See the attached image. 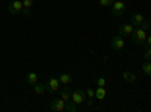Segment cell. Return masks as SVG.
<instances>
[{"mask_svg":"<svg viewBox=\"0 0 151 112\" xmlns=\"http://www.w3.org/2000/svg\"><path fill=\"white\" fill-rule=\"evenodd\" d=\"M147 30H144L142 27H136V30H133V33L130 35L132 36V40H133V43L136 44V46H141V44H144V41H145V36H147Z\"/></svg>","mask_w":151,"mask_h":112,"instance_id":"6da1fadb","label":"cell"},{"mask_svg":"<svg viewBox=\"0 0 151 112\" xmlns=\"http://www.w3.org/2000/svg\"><path fill=\"white\" fill-rule=\"evenodd\" d=\"M110 47H112L115 52L124 50V47H125V40H124V36H122V35H115V36L112 38V41H110Z\"/></svg>","mask_w":151,"mask_h":112,"instance_id":"7a4b0ae2","label":"cell"},{"mask_svg":"<svg viewBox=\"0 0 151 112\" xmlns=\"http://www.w3.org/2000/svg\"><path fill=\"white\" fill-rule=\"evenodd\" d=\"M21 9H23L21 0H12V2H9V5H8V12L14 17L21 14Z\"/></svg>","mask_w":151,"mask_h":112,"instance_id":"3957f363","label":"cell"},{"mask_svg":"<svg viewBox=\"0 0 151 112\" xmlns=\"http://www.w3.org/2000/svg\"><path fill=\"white\" fill-rule=\"evenodd\" d=\"M44 88H45L47 92L53 94V92L59 91V88H60V82H59V79H56V77H50V79L45 82Z\"/></svg>","mask_w":151,"mask_h":112,"instance_id":"277c9868","label":"cell"},{"mask_svg":"<svg viewBox=\"0 0 151 112\" xmlns=\"http://www.w3.org/2000/svg\"><path fill=\"white\" fill-rule=\"evenodd\" d=\"M125 12V5L122 0H115L112 3V15L113 17H122V14Z\"/></svg>","mask_w":151,"mask_h":112,"instance_id":"5b68a950","label":"cell"},{"mask_svg":"<svg viewBox=\"0 0 151 112\" xmlns=\"http://www.w3.org/2000/svg\"><path fill=\"white\" fill-rule=\"evenodd\" d=\"M85 100H86L85 90H73V94H71V102H74L76 105H82Z\"/></svg>","mask_w":151,"mask_h":112,"instance_id":"8992f818","label":"cell"},{"mask_svg":"<svg viewBox=\"0 0 151 112\" xmlns=\"http://www.w3.org/2000/svg\"><path fill=\"white\" fill-rule=\"evenodd\" d=\"M50 111H53V112H64L65 111V102L62 100V98L52 100V102H50Z\"/></svg>","mask_w":151,"mask_h":112,"instance_id":"52a82bcc","label":"cell"},{"mask_svg":"<svg viewBox=\"0 0 151 112\" xmlns=\"http://www.w3.org/2000/svg\"><path fill=\"white\" fill-rule=\"evenodd\" d=\"M133 30H134V27L132 26L130 23H122V24H119V27H118V33L122 35V36H130L133 33Z\"/></svg>","mask_w":151,"mask_h":112,"instance_id":"ba28073f","label":"cell"},{"mask_svg":"<svg viewBox=\"0 0 151 112\" xmlns=\"http://www.w3.org/2000/svg\"><path fill=\"white\" fill-rule=\"evenodd\" d=\"M71 94H73V90L70 88V85H65L64 88H59V95L65 103L71 100Z\"/></svg>","mask_w":151,"mask_h":112,"instance_id":"9c48e42d","label":"cell"},{"mask_svg":"<svg viewBox=\"0 0 151 112\" xmlns=\"http://www.w3.org/2000/svg\"><path fill=\"white\" fill-rule=\"evenodd\" d=\"M144 20H145V17L142 14H133L130 17V24L133 27H141V24L144 23Z\"/></svg>","mask_w":151,"mask_h":112,"instance_id":"30bf717a","label":"cell"},{"mask_svg":"<svg viewBox=\"0 0 151 112\" xmlns=\"http://www.w3.org/2000/svg\"><path fill=\"white\" fill-rule=\"evenodd\" d=\"M122 79L127 82V83H134V82H136L134 73H133V71H129V70H125V71L122 73Z\"/></svg>","mask_w":151,"mask_h":112,"instance_id":"8fae6325","label":"cell"},{"mask_svg":"<svg viewBox=\"0 0 151 112\" xmlns=\"http://www.w3.org/2000/svg\"><path fill=\"white\" fill-rule=\"evenodd\" d=\"M94 97L98 98V100H103L106 97V88L104 86H98L97 90H94Z\"/></svg>","mask_w":151,"mask_h":112,"instance_id":"7c38bea8","label":"cell"},{"mask_svg":"<svg viewBox=\"0 0 151 112\" xmlns=\"http://www.w3.org/2000/svg\"><path fill=\"white\" fill-rule=\"evenodd\" d=\"M26 82H27L30 86H33V85L38 82V74H36V73H33V71L27 73V74H26Z\"/></svg>","mask_w":151,"mask_h":112,"instance_id":"4fadbf2b","label":"cell"},{"mask_svg":"<svg viewBox=\"0 0 151 112\" xmlns=\"http://www.w3.org/2000/svg\"><path fill=\"white\" fill-rule=\"evenodd\" d=\"M59 82L60 83H64V85H70L71 82H73V77L70 76V74L68 73H62V74H59Z\"/></svg>","mask_w":151,"mask_h":112,"instance_id":"5bb4252c","label":"cell"},{"mask_svg":"<svg viewBox=\"0 0 151 112\" xmlns=\"http://www.w3.org/2000/svg\"><path fill=\"white\" fill-rule=\"evenodd\" d=\"M142 71H144V74H145L147 77L151 76V62L150 61H145L144 64H142Z\"/></svg>","mask_w":151,"mask_h":112,"instance_id":"9a60e30c","label":"cell"},{"mask_svg":"<svg viewBox=\"0 0 151 112\" xmlns=\"http://www.w3.org/2000/svg\"><path fill=\"white\" fill-rule=\"evenodd\" d=\"M65 111H67V112H76V111H77V105L70 100V102L65 103Z\"/></svg>","mask_w":151,"mask_h":112,"instance_id":"2e32d148","label":"cell"},{"mask_svg":"<svg viewBox=\"0 0 151 112\" xmlns=\"http://www.w3.org/2000/svg\"><path fill=\"white\" fill-rule=\"evenodd\" d=\"M33 91H35L36 94H42V92L45 91V88H44L42 83H38V82H36V83L33 85Z\"/></svg>","mask_w":151,"mask_h":112,"instance_id":"e0dca14e","label":"cell"},{"mask_svg":"<svg viewBox=\"0 0 151 112\" xmlns=\"http://www.w3.org/2000/svg\"><path fill=\"white\" fill-rule=\"evenodd\" d=\"M113 2H115V0H98L100 6H103V8H110Z\"/></svg>","mask_w":151,"mask_h":112,"instance_id":"ac0fdd59","label":"cell"},{"mask_svg":"<svg viewBox=\"0 0 151 112\" xmlns=\"http://www.w3.org/2000/svg\"><path fill=\"white\" fill-rule=\"evenodd\" d=\"M21 3H23V8L32 9V6H33V0H21Z\"/></svg>","mask_w":151,"mask_h":112,"instance_id":"d6986e66","label":"cell"},{"mask_svg":"<svg viewBox=\"0 0 151 112\" xmlns=\"http://www.w3.org/2000/svg\"><path fill=\"white\" fill-rule=\"evenodd\" d=\"M95 83H97V86H106V79L104 77H97Z\"/></svg>","mask_w":151,"mask_h":112,"instance_id":"ffe728a7","label":"cell"},{"mask_svg":"<svg viewBox=\"0 0 151 112\" xmlns=\"http://www.w3.org/2000/svg\"><path fill=\"white\" fill-rule=\"evenodd\" d=\"M144 59L145 61H150L151 59V47H147V50L144 52Z\"/></svg>","mask_w":151,"mask_h":112,"instance_id":"44dd1931","label":"cell"},{"mask_svg":"<svg viewBox=\"0 0 151 112\" xmlns=\"http://www.w3.org/2000/svg\"><path fill=\"white\" fill-rule=\"evenodd\" d=\"M150 26H151V23H150V20H144V23L141 24V27H142L144 30H147V32L150 30Z\"/></svg>","mask_w":151,"mask_h":112,"instance_id":"7402d4cb","label":"cell"},{"mask_svg":"<svg viewBox=\"0 0 151 112\" xmlns=\"http://www.w3.org/2000/svg\"><path fill=\"white\" fill-rule=\"evenodd\" d=\"M85 94H86V97L94 98V90L92 88H85Z\"/></svg>","mask_w":151,"mask_h":112,"instance_id":"603a6c76","label":"cell"},{"mask_svg":"<svg viewBox=\"0 0 151 112\" xmlns=\"http://www.w3.org/2000/svg\"><path fill=\"white\" fill-rule=\"evenodd\" d=\"M20 15H24V17H32V12H30V9H26V8H23L21 9V14Z\"/></svg>","mask_w":151,"mask_h":112,"instance_id":"cb8c5ba5","label":"cell"}]
</instances>
